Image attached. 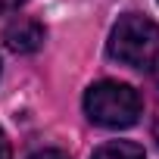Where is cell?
Listing matches in <instances>:
<instances>
[{
	"label": "cell",
	"mask_w": 159,
	"mask_h": 159,
	"mask_svg": "<svg viewBox=\"0 0 159 159\" xmlns=\"http://www.w3.org/2000/svg\"><path fill=\"white\" fill-rule=\"evenodd\" d=\"M106 53H109V59H116L122 66L150 69L153 56L159 53V25L140 13L122 16L109 31Z\"/></svg>",
	"instance_id": "cell-1"
},
{
	"label": "cell",
	"mask_w": 159,
	"mask_h": 159,
	"mask_svg": "<svg viewBox=\"0 0 159 159\" xmlns=\"http://www.w3.org/2000/svg\"><path fill=\"white\" fill-rule=\"evenodd\" d=\"M140 94L131 88V84H122V81H97L88 88L84 94V112L94 125L100 128H131L137 119H140Z\"/></svg>",
	"instance_id": "cell-2"
},
{
	"label": "cell",
	"mask_w": 159,
	"mask_h": 159,
	"mask_svg": "<svg viewBox=\"0 0 159 159\" xmlns=\"http://www.w3.org/2000/svg\"><path fill=\"white\" fill-rule=\"evenodd\" d=\"M3 41L13 53H34L41 44H44V25L38 19H28V16H19L7 25L3 31Z\"/></svg>",
	"instance_id": "cell-3"
},
{
	"label": "cell",
	"mask_w": 159,
	"mask_h": 159,
	"mask_svg": "<svg viewBox=\"0 0 159 159\" xmlns=\"http://www.w3.org/2000/svg\"><path fill=\"white\" fill-rule=\"evenodd\" d=\"M91 159H143V147L134 140H109L91 153Z\"/></svg>",
	"instance_id": "cell-4"
},
{
	"label": "cell",
	"mask_w": 159,
	"mask_h": 159,
	"mask_svg": "<svg viewBox=\"0 0 159 159\" xmlns=\"http://www.w3.org/2000/svg\"><path fill=\"white\" fill-rule=\"evenodd\" d=\"M28 159H69L62 150H38V153H31Z\"/></svg>",
	"instance_id": "cell-5"
},
{
	"label": "cell",
	"mask_w": 159,
	"mask_h": 159,
	"mask_svg": "<svg viewBox=\"0 0 159 159\" xmlns=\"http://www.w3.org/2000/svg\"><path fill=\"white\" fill-rule=\"evenodd\" d=\"M22 3H25V0H0V16H10V13H16Z\"/></svg>",
	"instance_id": "cell-6"
},
{
	"label": "cell",
	"mask_w": 159,
	"mask_h": 159,
	"mask_svg": "<svg viewBox=\"0 0 159 159\" xmlns=\"http://www.w3.org/2000/svg\"><path fill=\"white\" fill-rule=\"evenodd\" d=\"M13 156V150H10V140H7V134L0 131V159H10Z\"/></svg>",
	"instance_id": "cell-7"
},
{
	"label": "cell",
	"mask_w": 159,
	"mask_h": 159,
	"mask_svg": "<svg viewBox=\"0 0 159 159\" xmlns=\"http://www.w3.org/2000/svg\"><path fill=\"white\" fill-rule=\"evenodd\" d=\"M150 75H153V81H156V88H159V53H156L153 62H150Z\"/></svg>",
	"instance_id": "cell-8"
},
{
	"label": "cell",
	"mask_w": 159,
	"mask_h": 159,
	"mask_svg": "<svg viewBox=\"0 0 159 159\" xmlns=\"http://www.w3.org/2000/svg\"><path fill=\"white\" fill-rule=\"evenodd\" d=\"M153 140H156V147H159V119H156V125H153Z\"/></svg>",
	"instance_id": "cell-9"
}]
</instances>
